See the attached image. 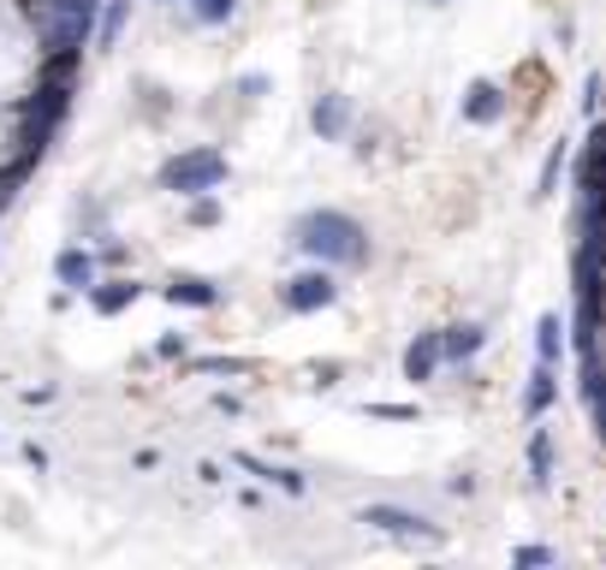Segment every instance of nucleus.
I'll list each match as a JSON object with an SVG mask.
<instances>
[{"mask_svg":"<svg viewBox=\"0 0 606 570\" xmlns=\"http://www.w3.org/2000/svg\"><path fill=\"white\" fill-rule=\"evenodd\" d=\"M238 463H245L250 476H262V481H274V488H286V493H304V476H298V470H280V463H262V458H250V452L238 458Z\"/></svg>","mask_w":606,"mask_h":570,"instance_id":"nucleus-15","label":"nucleus"},{"mask_svg":"<svg viewBox=\"0 0 606 570\" xmlns=\"http://www.w3.org/2000/svg\"><path fill=\"white\" fill-rule=\"evenodd\" d=\"M280 298L291 316H316V309H327L339 298V286H334V273L327 268H309V273H291V280L280 286Z\"/></svg>","mask_w":606,"mask_h":570,"instance_id":"nucleus-4","label":"nucleus"},{"mask_svg":"<svg viewBox=\"0 0 606 570\" xmlns=\"http://www.w3.org/2000/svg\"><path fill=\"white\" fill-rule=\"evenodd\" d=\"M369 417H380V422H410L417 410H410V404H369Z\"/></svg>","mask_w":606,"mask_h":570,"instance_id":"nucleus-21","label":"nucleus"},{"mask_svg":"<svg viewBox=\"0 0 606 570\" xmlns=\"http://www.w3.org/2000/svg\"><path fill=\"white\" fill-rule=\"evenodd\" d=\"M309 126H316V137H327V143H339V137L351 131V101H345L339 90L316 96V108H309Z\"/></svg>","mask_w":606,"mask_h":570,"instance_id":"nucleus-6","label":"nucleus"},{"mask_svg":"<svg viewBox=\"0 0 606 570\" xmlns=\"http://www.w3.org/2000/svg\"><path fill=\"white\" fill-rule=\"evenodd\" d=\"M96 19L101 7L96 0H30V24H37V42L48 54H60V48H78L96 37Z\"/></svg>","mask_w":606,"mask_h":570,"instance_id":"nucleus-2","label":"nucleus"},{"mask_svg":"<svg viewBox=\"0 0 606 570\" xmlns=\"http://www.w3.org/2000/svg\"><path fill=\"white\" fill-rule=\"evenodd\" d=\"M435 369H440V333H417L410 339V351H405V380H435Z\"/></svg>","mask_w":606,"mask_h":570,"instance_id":"nucleus-11","label":"nucleus"},{"mask_svg":"<svg viewBox=\"0 0 606 570\" xmlns=\"http://www.w3.org/2000/svg\"><path fill=\"white\" fill-rule=\"evenodd\" d=\"M559 167H565V143H559V149L547 154V167H542V184H535V197H547V190L559 184Z\"/></svg>","mask_w":606,"mask_h":570,"instance_id":"nucleus-20","label":"nucleus"},{"mask_svg":"<svg viewBox=\"0 0 606 570\" xmlns=\"http://www.w3.org/2000/svg\"><path fill=\"white\" fill-rule=\"evenodd\" d=\"M481 344H488V327L458 321V327H446V333H440V362H464V357H476Z\"/></svg>","mask_w":606,"mask_h":570,"instance_id":"nucleus-9","label":"nucleus"},{"mask_svg":"<svg viewBox=\"0 0 606 570\" xmlns=\"http://www.w3.org/2000/svg\"><path fill=\"white\" fill-rule=\"evenodd\" d=\"M238 12V0H190V19L197 24H227Z\"/></svg>","mask_w":606,"mask_h":570,"instance_id":"nucleus-18","label":"nucleus"},{"mask_svg":"<svg viewBox=\"0 0 606 570\" xmlns=\"http://www.w3.org/2000/svg\"><path fill=\"white\" fill-rule=\"evenodd\" d=\"M126 19H131V0H108V12L96 19V42H101V48H113V42H119V30H126Z\"/></svg>","mask_w":606,"mask_h":570,"instance_id":"nucleus-16","label":"nucleus"},{"mask_svg":"<svg viewBox=\"0 0 606 570\" xmlns=\"http://www.w3.org/2000/svg\"><path fill=\"white\" fill-rule=\"evenodd\" d=\"M215 220H220V202L209 197V190H202V197L190 202V227H215Z\"/></svg>","mask_w":606,"mask_h":570,"instance_id":"nucleus-19","label":"nucleus"},{"mask_svg":"<svg viewBox=\"0 0 606 570\" xmlns=\"http://www.w3.org/2000/svg\"><path fill=\"white\" fill-rule=\"evenodd\" d=\"M553 399H559V374H553V362H542V369L529 374V387H524V417H547Z\"/></svg>","mask_w":606,"mask_h":570,"instance_id":"nucleus-12","label":"nucleus"},{"mask_svg":"<svg viewBox=\"0 0 606 570\" xmlns=\"http://www.w3.org/2000/svg\"><path fill=\"white\" fill-rule=\"evenodd\" d=\"M227 184V154L220 149H179L172 161L161 167V190H172V197H202V190H220Z\"/></svg>","mask_w":606,"mask_h":570,"instance_id":"nucleus-3","label":"nucleus"},{"mask_svg":"<svg viewBox=\"0 0 606 570\" xmlns=\"http://www.w3.org/2000/svg\"><path fill=\"white\" fill-rule=\"evenodd\" d=\"M167 303H179V309H215L220 303V286L202 280V273H172V280H167Z\"/></svg>","mask_w":606,"mask_h":570,"instance_id":"nucleus-8","label":"nucleus"},{"mask_svg":"<svg viewBox=\"0 0 606 570\" xmlns=\"http://www.w3.org/2000/svg\"><path fill=\"white\" fill-rule=\"evenodd\" d=\"M464 119L470 126H494V119H506V90L488 78H476L470 90H464Z\"/></svg>","mask_w":606,"mask_h":570,"instance_id":"nucleus-7","label":"nucleus"},{"mask_svg":"<svg viewBox=\"0 0 606 570\" xmlns=\"http://www.w3.org/2000/svg\"><path fill=\"white\" fill-rule=\"evenodd\" d=\"M137 298H143V286H137V280H108V286H90L96 316H119V309H131Z\"/></svg>","mask_w":606,"mask_h":570,"instance_id":"nucleus-13","label":"nucleus"},{"mask_svg":"<svg viewBox=\"0 0 606 570\" xmlns=\"http://www.w3.org/2000/svg\"><path fill=\"white\" fill-rule=\"evenodd\" d=\"M54 280H60V286H72V291H90V286H96V256H90V250H78V244H72V250H60V256H54Z\"/></svg>","mask_w":606,"mask_h":570,"instance_id":"nucleus-10","label":"nucleus"},{"mask_svg":"<svg viewBox=\"0 0 606 570\" xmlns=\"http://www.w3.org/2000/svg\"><path fill=\"white\" fill-rule=\"evenodd\" d=\"M535 351H542V362H559V357H565V321H559V316L542 321V339H535Z\"/></svg>","mask_w":606,"mask_h":570,"instance_id":"nucleus-17","label":"nucleus"},{"mask_svg":"<svg viewBox=\"0 0 606 570\" xmlns=\"http://www.w3.org/2000/svg\"><path fill=\"white\" fill-rule=\"evenodd\" d=\"M529 481L535 488H553V440H547V428H535V440H529Z\"/></svg>","mask_w":606,"mask_h":570,"instance_id":"nucleus-14","label":"nucleus"},{"mask_svg":"<svg viewBox=\"0 0 606 570\" xmlns=\"http://www.w3.org/2000/svg\"><path fill=\"white\" fill-rule=\"evenodd\" d=\"M362 523H375V529H387V534H405V541H435V534H440L428 517L405 511V506H369V511H362Z\"/></svg>","mask_w":606,"mask_h":570,"instance_id":"nucleus-5","label":"nucleus"},{"mask_svg":"<svg viewBox=\"0 0 606 570\" xmlns=\"http://www.w3.org/2000/svg\"><path fill=\"white\" fill-rule=\"evenodd\" d=\"M291 244L304 256H316V262H327V268H362L369 262V232L339 209H309L298 227H291Z\"/></svg>","mask_w":606,"mask_h":570,"instance_id":"nucleus-1","label":"nucleus"}]
</instances>
